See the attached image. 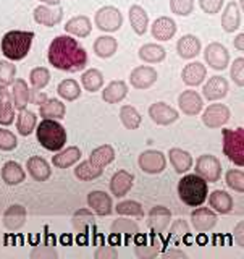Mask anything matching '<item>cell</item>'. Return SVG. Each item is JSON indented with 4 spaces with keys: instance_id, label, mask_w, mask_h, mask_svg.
Listing matches in <instances>:
<instances>
[{
    "instance_id": "6f0895ef",
    "label": "cell",
    "mask_w": 244,
    "mask_h": 259,
    "mask_svg": "<svg viewBox=\"0 0 244 259\" xmlns=\"http://www.w3.org/2000/svg\"><path fill=\"white\" fill-rule=\"evenodd\" d=\"M48 99V97L40 91V89H29V102L31 104H34V105H40V104H44L45 101Z\"/></svg>"
},
{
    "instance_id": "94428289",
    "label": "cell",
    "mask_w": 244,
    "mask_h": 259,
    "mask_svg": "<svg viewBox=\"0 0 244 259\" xmlns=\"http://www.w3.org/2000/svg\"><path fill=\"white\" fill-rule=\"evenodd\" d=\"M234 47L241 52L244 51V34H238V37L234 39Z\"/></svg>"
},
{
    "instance_id": "5bb4252c",
    "label": "cell",
    "mask_w": 244,
    "mask_h": 259,
    "mask_svg": "<svg viewBox=\"0 0 244 259\" xmlns=\"http://www.w3.org/2000/svg\"><path fill=\"white\" fill-rule=\"evenodd\" d=\"M170 221H172V212L170 209H167L165 206H156L151 209L149 212V221L148 225L152 232V235H162L170 225Z\"/></svg>"
},
{
    "instance_id": "9a60e30c",
    "label": "cell",
    "mask_w": 244,
    "mask_h": 259,
    "mask_svg": "<svg viewBox=\"0 0 244 259\" xmlns=\"http://www.w3.org/2000/svg\"><path fill=\"white\" fill-rule=\"evenodd\" d=\"M191 222H192V227L198 232L204 233V232L212 230L217 225V214L209 207H199L198 206V209H194L191 212Z\"/></svg>"
},
{
    "instance_id": "3957f363",
    "label": "cell",
    "mask_w": 244,
    "mask_h": 259,
    "mask_svg": "<svg viewBox=\"0 0 244 259\" xmlns=\"http://www.w3.org/2000/svg\"><path fill=\"white\" fill-rule=\"evenodd\" d=\"M209 186L204 178H201L198 174L184 175L180 183H178V196L189 207L202 206L207 199Z\"/></svg>"
},
{
    "instance_id": "ee69618b",
    "label": "cell",
    "mask_w": 244,
    "mask_h": 259,
    "mask_svg": "<svg viewBox=\"0 0 244 259\" xmlns=\"http://www.w3.org/2000/svg\"><path fill=\"white\" fill-rule=\"evenodd\" d=\"M115 210L120 215H129V217H142L144 215L142 204H139L137 201H131V199L118 202Z\"/></svg>"
},
{
    "instance_id": "e575fe53",
    "label": "cell",
    "mask_w": 244,
    "mask_h": 259,
    "mask_svg": "<svg viewBox=\"0 0 244 259\" xmlns=\"http://www.w3.org/2000/svg\"><path fill=\"white\" fill-rule=\"evenodd\" d=\"M67 113V107L65 104L59 99H47L44 104H40L39 107V115L42 118H52V120H60L65 118Z\"/></svg>"
},
{
    "instance_id": "603a6c76",
    "label": "cell",
    "mask_w": 244,
    "mask_h": 259,
    "mask_svg": "<svg viewBox=\"0 0 244 259\" xmlns=\"http://www.w3.org/2000/svg\"><path fill=\"white\" fill-rule=\"evenodd\" d=\"M26 168L36 182H47L52 175V168L48 165V162L39 156L29 157L26 162Z\"/></svg>"
},
{
    "instance_id": "44dd1931",
    "label": "cell",
    "mask_w": 244,
    "mask_h": 259,
    "mask_svg": "<svg viewBox=\"0 0 244 259\" xmlns=\"http://www.w3.org/2000/svg\"><path fill=\"white\" fill-rule=\"evenodd\" d=\"M24 222H26V209L21 204H12L10 207H7V210L4 212V225L8 230H20Z\"/></svg>"
},
{
    "instance_id": "db71d44e",
    "label": "cell",
    "mask_w": 244,
    "mask_h": 259,
    "mask_svg": "<svg viewBox=\"0 0 244 259\" xmlns=\"http://www.w3.org/2000/svg\"><path fill=\"white\" fill-rule=\"evenodd\" d=\"M230 75H231L233 81L238 86L244 84V59H242V57H239V59H236V60H233Z\"/></svg>"
},
{
    "instance_id": "7a4b0ae2",
    "label": "cell",
    "mask_w": 244,
    "mask_h": 259,
    "mask_svg": "<svg viewBox=\"0 0 244 259\" xmlns=\"http://www.w3.org/2000/svg\"><path fill=\"white\" fill-rule=\"evenodd\" d=\"M115 159V151L110 144H104L91 152V157L75 168V177L83 182H92L104 174V168Z\"/></svg>"
},
{
    "instance_id": "91938a15",
    "label": "cell",
    "mask_w": 244,
    "mask_h": 259,
    "mask_svg": "<svg viewBox=\"0 0 244 259\" xmlns=\"http://www.w3.org/2000/svg\"><path fill=\"white\" fill-rule=\"evenodd\" d=\"M162 257H188L186 253H183L181 249H168L165 253H162Z\"/></svg>"
},
{
    "instance_id": "f5cc1de1",
    "label": "cell",
    "mask_w": 244,
    "mask_h": 259,
    "mask_svg": "<svg viewBox=\"0 0 244 259\" xmlns=\"http://www.w3.org/2000/svg\"><path fill=\"white\" fill-rule=\"evenodd\" d=\"M188 235H189V227L183 221V219H178V221L173 222L172 229H170V238L181 240L184 237H188Z\"/></svg>"
},
{
    "instance_id": "11a10c76",
    "label": "cell",
    "mask_w": 244,
    "mask_h": 259,
    "mask_svg": "<svg viewBox=\"0 0 244 259\" xmlns=\"http://www.w3.org/2000/svg\"><path fill=\"white\" fill-rule=\"evenodd\" d=\"M223 4H225V0H199V5L202 8V12L207 13V15L220 13Z\"/></svg>"
},
{
    "instance_id": "74e56055",
    "label": "cell",
    "mask_w": 244,
    "mask_h": 259,
    "mask_svg": "<svg viewBox=\"0 0 244 259\" xmlns=\"http://www.w3.org/2000/svg\"><path fill=\"white\" fill-rule=\"evenodd\" d=\"M167 51L159 44H144L139 49V59L145 63H160L165 60Z\"/></svg>"
},
{
    "instance_id": "7dc6e473",
    "label": "cell",
    "mask_w": 244,
    "mask_h": 259,
    "mask_svg": "<svg viewBox=\"0 0 244 259\" xmlns=\"http://www.w3.org/2000/svg\"><path fill=\"white\" fill-rule=\"evenodd\" d=\"M160 251V243L156 241V235H152V241L151 243H137L136 245V254L145 259V257H156Z\"/></svg>"
},
{
    "instance_id": "b9f144b4",
    "label": "cell",
    "mask_w": 244,
    "mask_h": 259,
    "mask_svg": "<svg viewBox=\"0 0 244 259\" xmlns=\"http://www.w3.org/2000/svg\"><path fill=\"white\" fill-rule=\"evenodd\" d=\"M57 93L65 101H76L81 96V86L75 79H63L57 88Z\"/></svg>"
},
{
    "instance_id": "60d3db41",
    "label": "cell",
    "mask_w": 244,
    "mask_h": 259,
    "mask_svg": "<svg viewBox=\"0 0 244 259\" xmlns=\"http://www.w3.org/2000/svg\"><path fill=\"white\" fill-rule=\"evenodd\" d=\"M120 120H121V123L125 125V128L137 130L142 121V117L133 105H123V107L120 109Z\"/></svg>"
},
{
    "instance_id": "30bf717a",
    "label": "cell",
    "mask_w": 244,
    "mask_h": 259,
    "mask_svg": "<svg viewBox=\"0 0 244 259\" xmlns=\"http://www.w3.org/2000/svg\"><path fill=\"white\" fill-rule=\"evenodd\" d=\"M204 59L210 68L223 71L230 65V54L220 42H210L204 51Z\"/></svg>"
},
{
    "instance_id": "816d5d0a",
    "label": "cell",
    "mask_w": 244,
    "mask_h": 259,
    "mask_svg": "<svg viewBox=\"0 0 244 259\" xmlns=\"http://www.w3.org/2000/svg\"><path fill=\"white\" fill-rule=\"evenodd\" d=\"M18 146L16 136L8 130L0 128V151H13Z\"/></svg>"
},
{
    "instance_id": "8992f818",
    "label": "cell",
    "mask_w": 244,
    "mask_h": 259,
    "mask_svg": "<svg viewBox=\"0 0 244 259\" xmlns=\"http://www.w3.org/2000/svg\"><path fill=\"white\" fill-rule=\"evenodd\" d=\"M223 136V154L238 167L244 165V128H225Z\"/></svg>"
},
{
    "instance_id": "f546056e",
    "label": "cell",
    "mask_w": 244,
    "mask_h": 259,
    "mask_svg": "<svg viewBox=\"0 0 244 259\" xmlns=\"http://www.w3.org/2000/svg\"><path fill=\"white\" fill-rule=\"evenodd\" d=\"M241 24V10L239 4L230 2L226 5L225 12L222 13V28L225 32H233L239 28Z\"/></svg>"
},
{
    "instance_id": "7c38bea8",
    "label": "cell",
    "mask_w": 244,
    "mask_h": 259,
    "mask_svg": "<svg viewBox=\"0 0 244 259\" xmlns=\"http://www.w3.org/2000/svg\"><path fill=\"white\" fill-rule=\"evenodd\" d=\"M149 117L152 118L154 123L167 126L172 125L180 118V113L178 110H175L172 105H168L165 102H154L149 107Z\"/></svg>"
},
{
    "instance_id": "c3c4849f",
    "label": "cell",
    "mask_w": 244,
    "mask_h": 259,
    "mask_svg": "<svg viewBox=\"0 0 244 259\" xmlns=\"http://www.w3.org/2000/svg\"><path fill=\"white\" fill-rule=\"evenodd\" d=\"M225 180H226V185H228L233 191L244 193V172L242 170H236V168L228 170Z\"/></svg>"
},
{
    "instance_id": "680465c9",
    "label": "cell",
    "mask_w": 244,
    "mask_h": 259,
    "mask_svg": "<svg viewBox=\"0 0 244 259\" xmlns=\"http://www.w3.org/2000/svg\"><path fill=\"white\" fill-rule=\"evenodd\" d=\"M242 230H244V224L239 222V224L236 225V229H234V232H233L234 241H236V245H238L239 248H244V233H242Z\"/></svg>"
},
{
    "instance_id": "8fae6325",
    "label": "cell",
    "mask_w": 244,
    "mask_h": 259,
    "mask_svg": "<svg viewBox=\"0 0 244 259\" xmlns=\"http://www.w3.org/2000/svg\"><path fill=\"white\" fill-rule=\"evenodd\" d=\"M231 112L225 104H210L202 113V123L207 128H220L230 120Z\"/></svg>"
},
{
    "instance_id": "6125c7cd",
    "label": "cell",
    "mask_w": 244,
    "mask_h": 259,
    "mask_svg": "<svg viewBox=\"0 0 244 259\" xmlns=\"http://www.w3.org/2000/svg\"><path fill=\"white\" fill-rule=\"evenodd\" d=\"M40 2H44V4L51 5V7H55V5H60L62 0H40Z\"/></svg>"
},
{
    "instance_id": "52a82bcc",
    "label": "cell",
    "mask_w": 244,
    "mask_h": 259,
    "mask_svg": "<svg viewBox=\"0 0 244 259\" xmlns=\"http://www.w3.org/2000/svg\"><path fill=\"white\" fill-rule=\"evenodd\" d=\"M94 23L101 31L115 32L121 28V24H123V15H121V12L117 7L107 5L97 10L94 16Z\"/></svg>"
},
{
    "instance_id": "5b68a950",
    "label": "cell",
    "mask_w": 244,
    "mask_h": 259,
    "mask_svg": "<svg viewBox=\"0 0 244 259\" xmlns=\"http://www.w3.org/2000/svg\"><path fill=\"white\" fill-rule=\"evenodd\" d=\"M39 144L47 151H60L67 143V130L57 120L44 118L36 128Z\"/></svg>"
},
{
    "instance_id": "f907efd6",
    "label": "cell",
    "mask_w": 244,
    "mask_h": 259,
    "mask_svg": "<svg viewBox=\"0 0 244 259\" xmlns=\"http://www.w3.org/2000/svg\"><path fill=\"white\" fill-rule=\"evenodd\" d=\"M170 10L178 16H189L194 12V0H170Z\"/></svg>"
},
{
    "instance_id": "7402d4cb",
    "label": "cell",
    "mask_w": 244,
    "mask_h": 259,
    "mask_svg": "<svg viewBox=\"0 0 244 259\" xmlns=\"http://www.w3.org/2000/svg\"><path fill=\"white\" fill-rule=\"evenodd\" d=\"M15 120V105L13 97L7 86H0V125L8 126Z\"/></svg>"
},
{
    "instance_id": "f6af8a7d",
    "label": "cell",
    "mask_w": 244,
    "mask_h": 259,
    "mask_svg": "<svg viewBox=\"0 0 244 259\" xmlns=\"http://www.w3.org/2000/svg\"><path fill=\"white\" fill-rule=\"evenodd\" d=\"M71 221H73V227H75V230L86 232L87 227L92 225V222H94V214L89 209H79L75 212V215H73Z\"/></svg>"
},
{
    "instance_id": "d590c367",
    "label": "cell",
    "mask_w": 244,
    "mask_h": 259,
    "mask_svg": "<svg viewBox=\"0 0 244 259\" xmlns=\"http://www.w3.org/2000/svg\"><path fill=\"white\" fill-rule=\"evenodd\" d=\"M36 123H37V117L31 110L23 109L16 115V130H18V133L21 136H29L36 130Z\"/></svg>"
},
{
    "instance_id": "681fc988",
    "label": "cell",
    "mask_w": 244,
    "mask_h": 259,
    "mask_svg": "<svg viewBox=\"0 0 244 259\" xmlns=\"http://www.w3.org/2000/svg\"><path fill=\"white\" fill-rule=\"evenodd\" d=\"M16 75V67L8 60H0V86L13 84Z\"/></svg>"
},
{
    "instance_id": "d4e9b609",
    "label": "cell",
    "mask_w": 244,
    "mask_h": 259,
    "mask_svg": "<svg viewBox=\"0 0 244 259\" xmlns=\"http://www.w3.org/2000/svg\"><path fill=\"white\" fill-rule=\"evenodd\" d=\"M176 52L181 59H194L201 52V40L194 34H184L183 37L178 39L176 42Z\"/></svg>"
},
{
    "instance_id": "9f6ffc18",
    "label": "cell",
    "mask_w": 244,
    "mask_h": 259,
    "mask_svg": "<svg viewBox=\"0 0 244 259\" xmlns=\"http://www.w3.org/2000/svg\"><path fill=\"white\" fill-rule=\"evenodd\" d=\"M95 259H115L118 257V251L112 245H101L94 254Z\"/></svg>"
},
{
    "instance_id": "d6a6232c",
    "label": "cell",
    "mask_w": 244,
    "mask_h": 259,
    "mask_svg": "<svg viewBox=\"0 0 244 259\" xmlns=\"http://www.w3.org/2000/svg\"><path fill=\"white\" fill-rule=\"evenodd\" d=\"M128 94V86L125 81H112L109 86L102 91V99L107 104H118L126 97Z\"/></svg>"
},
{
    "instance_id": "4316f807",
    "label": "cell",
    "mask_w": 244,
    "mask_h": 259,
    "mask_svg": "<svg viewBox=\"0 0 244 259\" xmlns=\"http://www.w3.org/2000/svg\"><path fill=\"white\" fill-rule=\"evenodd\" d=\"M65 31L76 37H87L92 32V24H91V20L84 15L73 16V18H70L65 23Z\"/></svg>"
},
{
    "instance_id": "836d02e7",
    "label": "cell",
    "mask_w": 244,
    "mask_h": 259,
    "mask_svg": "<svg viewBox=\"0 0 244 259\" xmlns=\"http://www.w3.org/2000/svg\"><path fill=\"white\" fill-rule=\"evenodd\" d=\"M79 159H81V149L78 146H70V148L63 149L57 156H54L52 164L57 168H68L71 165H75Z\"/></svg>"
},
{
    "instance_id": "6da1fadb",
    "label": "cell",
    "mask_w": 244,
    "mask_h": 259,
    "mask_svg": "<svg viewBox=\"0 0 244 259\" xmlns=\"http://www.w3.org/2000/svg\"><path fill=\"white\" fill-rule=\"evenodd\" d=\"M47 60L54 68L76 73L86 68L87 52L76 39L71 36H57L48 46Z\"/></svg>"
},
{
    "instance_id": "9c48e42d",
    "label": "cell",
    "mask_w": 244,
    "mask_h": 259,
    "mask_svg": "<svg viewBox=\"0 0 244 259\" xmlns=\"http://www.w3.org/2000/svg\"><path fill=\"white\" fill-rule=\"evenodd\" d=\"M141 170L149 175H157L162 174L167 167V157L164 152L156 151V149H148L141 152L139 159H137Z\"/></svg>"
},
{
    "instance_id": "f1b7e54d",
    "label": "cell",
    "mask_w": 244,
    "mask_h": 259,
    "mask_svg": "<svg viewBox=\"0 0 244 259\" xmlns=\"http://www.w3.org/2000/svg\"><path fill=\"white\" fill-rule=\"evenodd\" d=\"M0 175H2V180L10 185V186H16L24 182V178H26V174H24L23 167L18 164V162L15 160H8L4 164L2 167V172H0Z\"/></svg>"
},
{
    "instance_id": "277c9868",
    "label": "cell",
    "mask_w": 244,
    "mask_h": 259,
    "mask_svg": "<svg viewBox=\"0 0 244 259\" xmlns=\"http://www.w3.org/2000/svg\"><path fill=\"white\" fill-rule=\"evenodd\" d=\"M32 39H34L32 31H8L0 42L2 54L12 62L23 60L29 52Z\"/></svg>"
},
{
    "instance_id": "83f0119b",
    "label": "cell",
    "mask_w": 244,
    "mask_h": 259,
    "mask_svg": "<svg viewBox=\"0 0 244 259\" xmlns=\"http://www.w3.org/2000/svg\"><path fill=\"white\" fill-rule=\"evenodd\" d=\"M209 204L214 210H217L218 214H230L234 207L233 198L223 190H215V191L210 193L209 194Z\"/></svg>"
},
{
    "instance_id": "4fadbf2b",
    "label": "cell",
    "mask_w": 244,
    "mask_h": 259,
    "mask_svg": "<svg viewBox=\"0 0 244 259\" xmlns=\"http://www.w3.org/2000/svg\"><path fill=\"white\" fill-rule=\"evenodd\" d=\"M34 21L37 24H42V26L47 28H52L57 26L62 18H63V8L60 5H55V7H47V5H40L34 8Z\"/></svg>"
},
{
    "instance_id": "e0dca14e",
    "label": "cell",
    "mask_w": 244,
    "mask_h": 259,
    "mask_svg": "<svg viewBox=\"0 0 244 259\" xmlns=\"http://www.w3.org/2000/svg\"><path fill=\"white\" fill-rule=\"evenodd\" d=\"M87 206L91 207L97 215H110L113 212L112 198L105 191L95 190L87 194Z\"/></svg>"
},
{
    "instance_id": "ac0fdd59",
    "label": "cell",
    "mask_w": 244,
    "mask_h": 259,
    "mask_svg": "<svg viewBox=\"0 0 244 259\" xmlns=\"http://www.w3.org/2000/svg\"><path fill=\"white\" fill-rule=\"evenodd\" d=\"M178 105H180L181 112L186 113V115H189V117L198 115V113H201L202 109H204L202 97L196 91H191V89L183 91L180 94V97H178Z\"/></svg>"
},
{
    "instance_id": "f35d334b",
    "label": "cell",
    "mask_w": 244,
    "mask_h": 259,
    "mask_svg": "<svg viewBox=\"0 0 244 259\" xmlns=\"http://www.w3.org/2000/svg\"><path fill=\"white\" fill-rule=\"evenodd\" d=\"M13 105L15 109L23 110L26 109V104L29 102V88L24 79H15L13 81Z\"/></svg>"
},
{
    "instance_id": "7bdbcfd3",
    "label": "cell",
    "mask_w": 244,
    "mask_h": 259,
    "mask_svg": "<svg viewBox=\"0 0 244 259\" xmlns=\"http://www.w3.org/2000/svg\"><path fill=\"white\" fill-rule=\"evenodd\" d=\"M139 229H137V225L133 222V221H126V219H118L112 224V233L117 235V237H121V235H125V237H136Z\"/></svg>"
},
{
    "instance_id": "4dcf8cb0",
    "label": "cell",
    "mask_w": 244,
    "mask_h": 259,
    "mask_svg": "<svg viewBox=\"0 0 244 259\" xmlns=\"http://www.w3.org/2000/svg\"><path fill=\"white\" fill-rule=\"evenodd\" d=\"M170 164L173 165L176 174H186L192 167V157L188 151H183L180 148H172L168 151Z\"/></svg>"
},
{
    "instance_id": "cb8c5ba5",
    "label": "cell",
    "mask_w": 244,
    "mask_h": 259,
    "mask_svg": "<svg viewBox=\"0 0 244 259\" xmlns=\"http://www.w3.org/2000/svg\"><path fill=\"white\" fill-rule=\"evenodd\" d=\"M206 76H207V68L201 62H191L181 71L183 83L188 86H199L206 79Z\"/></svg>"
},
{
    "instance_id": "d6986e66",
    "label": "cell",
    "mask_w": 244,
    "mask_h": 259,
    "mask_svg": "<svg viewBox=\"0 0 244 259\" xmlns=\"http://www.w3.org/2000/svg\"><path fill=\"white\" fill-rule=\"evenodd\" d=\"M202 94L207 101H220L228 94V81L223 76H212L202 88Z\"/></svg>"
},
{
    "instance_id": "1f68e13d",
    "label": "cell",
    "mask_w": 244,
    "mask_h": 259,
    "mask_svg": "<svg viewBox=\"0 0 244 259\" xmlns=\"http://www.w3.org/2000/svg\"><path fill=\"white\" fill-rule=\"evenodd\" d=\"M129 23H131V28L136 34H139V36L145 34L148 24H149L148 12H145L141 5H131L129 7Z\"/></svg>"
},
{
    "instance_id": "8d00e7d4",
    "label": "cell",
    "mask_w": 244,
    "mask_h": 259,
    "mask_svg": "<svg viewBox=\"0 0 244 259\" xmlns=\"http://www.w3.org/2000/svg\"><path fill=\"white\" fill-rule=\"evenodd\" d=\"M117 49H118V42L112 36H101L94 42V54L97 57H101V59H110L112 55H115Z\"/></svg>"
},
{
    "instance_id": "484cf974",
    "label": "cell",
    "mask_w": 244,
    "mask_h": 259,
    "mask_svg": "<svg viewBox=\"0 0 244 259\" xmlns=\"http://www.w3.org/2000/svg\"><path fill=\"white\" fill-rule=\"evenodd\" d=\"M151 31L157 40H170L176 34V23L168 16H160L152 23Z\"/></svg>"
},
{
    "instance_id": "bcb514c9",
    "label": "cell",
    "mask_w": 244,
    "mask_h": 259,
    "mask_svg": "<svg viewBox=\"0 0 244 259\" xmlns=\"http://www.w3.org/2000/svg\"><path fill=\"white\" fill-rule=\"evenodd\" d=\"M29 79L34 89H44L48 84V81H51V71L44 67H37L31 71Z\"/></svg>"
},
{
    "instance_id": "2e32d148",
    "label": "cell",
    "mask_w": 244,
    "mask_h": 259,
    "mask_svg": "<svg viewBox=\"0 0 244 259\" xmlns=\"http://www.w3.org/2000/svg\"><path fill=\"white\" fill-rule=\"evenodd\" d=\"M157 81V71L152 67H136L129 75V83L136 89H149Z\"/></svg>"
},
{
    "instance_id": "ffe728a7",
    "label": "cell",
    "mask_w": 244,
    "mask_h": 259,
    "mask_svg": "<svg viewBox=\"0 0 244 259\" xmlns=\"http://www.w3.org/2000/svg\"><path fill=\"white\" fill-rule=\"evenodd\" d=\"M133 183H134L133 174L126 172V170H118L110 180V191L113 196L123 198L125 194H128V191L133 188Z\"/></svg>"
},
{
    "instance_id": "ba28073f",
    "label": "cell",
    "mask_w": 244,
    "mask_h": 259,
    "mask_svg": "<svg viewBox=\"0 0 244 259\" xmlns=\"http://www.w3.org/2000/svg\"><path fill=\"white\" fill-rule=\"evenodd\" d=\"M196 174L207 183H217L222 177V164L212 154H202L196 160Z\"/></svg>"
},
{
    "instance_id": "ab89813d",
    "label": "cell",
    "mask_w": 244,
    "mask_h": 259,
    "mask_svg": "<svg viewBox=\"0 0 244 259\" xmlns=\"http://www.w3.org/2000/svg\"><path fill=\"white\" fill-rule=\"evenodd\" d=\"M81 84L84 86L86 91L97 93L104 86V75L99 70L91 68L83 73V76H81Z\"/></svg>"
}]
</instances>
